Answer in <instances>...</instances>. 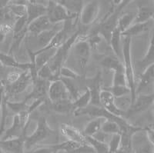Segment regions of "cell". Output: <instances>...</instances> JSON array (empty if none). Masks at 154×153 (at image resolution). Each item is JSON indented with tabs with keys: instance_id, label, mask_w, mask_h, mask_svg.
Masks as SVG:
<instances>
[{
	"instance_id": "obj_8",
	"label": "cell",
	"mask_w": 154,
	"mask_h": 153,
	"mask_svg": "<svg viewBox=\"0 0 154 153\" xmlns=\"http://www.w3.org/2000/svg\"><path fill=\"white\" fill-rule=\"evenodd\" d=\"M100 13V2L90 1L84 4L79 15V21L83 26H89L96 21Z\"/></svg>"
},
{
	"instance_id": "obj_53",
	"label": "cell",
	"mask_w": 154,
	"mask_h": 153,
	"mask_svg": "<svg viewBox=\"0 0 154 153\" xmlns=\"http://www.w3.org/2000/svg\"><path fill=\"white\" fill-rule=\"evenodd\" d=\"M153 95H154V85H153Z\"/></svg>"
},
{
	"instance_id": "obj_28",
	"label": "cell",
	"mask_w": 154,
	"mask_h": 153,
	"mask_svg": "<svg viewBox=\"0 0 154 153\" xmlns=\"http://www.w3.org/2000/svg\"><path fill=\"white\" fill-rule=\"evenodd\" d=\"M121 38H122L121 32L117 28H116L115 30L112 32L110 39H109V42L112 51H113L116 57L118 58V59H119V57H120L121 53Z\"/></svg>"
},
{
	"instance_id": "obj_12",
	"label": "cell",
	"mask_w": 154,
	"mask_h": 153,
	"mask_svg": "<svg viewBox=\"0 0 154 153\" xmlns=\"http://www.w3.org/2000/svg\"><path fill=\"white\" fill-rule=\"evenodd\" d=\"M49 2V1H48ZM40 1H28L26 6L27 26L35 19L46 16L47 13V5L41 3Z\"/></svg>"
},
{
	"instance_id": "obj_49",
	"label": "cell",
	"mask_w": 154,
	"mask_h": 153,
	"mask_svg": "<svg viewBox=\"0 0 154 153\" xmlns=\"http://www.w3.org/2000/svg\"><path fill=\"white\" fill-rule=\"evenodd\" d=\"M4 67H5V66H4L2 63H0V80H1V78H2V76L4 75V73H5Z\"/></svg>"
},
{
	"instance_id": "obj_19",
	"label": "cell",
	"mask_w": 154,
	"mask_h": 153,
	"mask_svg": "<svg viewBox=\"0 0 154 153\" xmlns=\"http://www.w3.org/2000/svg\"><path fill=\"white\" fill-rule=\"evenodd\" d=\"M34 88L33 90L32 91V92L28 96V97L25 99V101H28L29 99H44L45 96L47 95L48 89L46 86V81L42 80L38 78L34 82Z\"/></svg>"
},
{
	"instance_id": "obj_42",
	"label": "cell",
	"mask_w": 154,
	"mask_h": 153,
	"mask_svg": "<svg viewBox=\"0 0 154 153\" xmlns=\"http://www.w3.org/2000/svg\"><path fill=\"white\" fill-rule=\"evenodd\" d=\"M102 40V36L98 32L93 33L89 36H86V41L90 48H95Z\"/></svg>"
},
{
	"instance_id": "obj_52",
	"label": "cell",
	"mask_w": 154,
	"mask_h": 153,
	"mask_svg": "<svg viewBox=\"0 0 154 153\" xmlns=\"http://www.w3.org/2000/svg\"><path fill=\"white\" fill-rule=\"evenodd\" d=\"M152 21H153V23H154V16H152Z\"/></svg>"
},
{
	"instance_id": "obj_5",
	"label": "cell",
	"mask_w": 154,
	"mask_h": 153,
	"mask_svg": "<svg viewBox=\"0 0 154 153\" xmlns=\"http://www.w3.org/2000/svg\"><path fill=\"white\" fill-rule=\"evenodd\" d=\"M46 16L53 25L65 23L69 20H76L79 18L75 17L67 12L66 8L59 3L58 1H49L47 5Z\"/></svg>"
},
{
	"instance_id": "obj_11",
	"label": "cell",
	"mask_w": 154,
	"mask_h": 153,
	"mask_svg": "<svg viewBox=\"0 0 154 153\" xmlns=\"http://www.w3.org/2000/svg\"><path fill=\"white\" fill-rule=\"evenodd\" d=\"M100 101L102 107L110 112L112 115L118 117H123L126 114L121 111L115 104V98L110 92L106 89H102L100 93Z\"/></svg>"
},
{
	"instance_id": "obj_44",
	"label": "cell",
	"mask_w": 154,
	"mask_h": 153,
	"mask_svg": "<svg viewBox=\"0 0 154 153\" xmlns=\"http://www.w3.org/2000/svg\"><path fill=\"white\" fill-rule=\"evenodd\" d=\"M20 75H21V73H19V72L16 71H12L8 73V75H6V79H5L6 85L14 83L16 81L18 80V78H19Z\"/></svg>"
},
{
	"instance_id": "obj_7",
	"label": "cell",
	"mask_w": 154,
	"mask_h": 153,
	"mask_svg": "<svg viewBox=\"0 0 154 153\" xmlns=\"http://www.w3.org/2000/svg\"><path fill=\"white\" fill-rule=\"evenodd\" d=\"M154 95L153 94H138L135 99V101L130 106L125 115L127 116L136 115L137 113L143 112L153 106Z\"/></svg>"
},
{
	"instance_id": "obj_48",
	"label": "cell",
	"mask_w": 154,
	"mask_h": 153,
	"mask_svg": "<svg viewBox=\"0 0 154 153\" xmlns=\"http://www.w3.org/2000/svg\"><path fill=\"white\" fill-rule=\"evenodd\" d=\"M4 85H2V87L0 88V112L2 110V105H3V101H4Z\"/></svg>"
},
{
	"instance_id": "obj_14",
	"label": "cell",
	"mask_w": 154,
	"mask_h": 153,
	"mask_svg": "<svg viewBox=\"0 0 154 153\" xmlns=\"http://www.w3.org/2000/svg\"><path fill=\"white\" fill-rule=\"evenodd\" d=\"M26 125L22 122L19 114L15 115L13 117V121H12L11 127L5 131V134L3 136V139L2 140H6V139H15V138L24 136L25 131H26Z\"/></svg>"
},
{
	"instance_id": "obj_35",
	"label": "cell",
	"mask_w": 154,
	"mask_h": 153,
	"mask_svg": "<svg viewBox=\"0 0 154 153\" xmlns=\"http://www.w3.org/2000/svg\"><path fill=\"white\" fill-rule=\"evenodd\" d=\"M80 145L81 144H79V143L67 140V141L64 142L60 143V144L53 145V147L56 153L60 151H66V153H69L72 151H73L74 149H75L76 148H78Z\"/></svg>"
},
{
	"instance_id": "obj_13",
	"label": "cell",
	"mask_w": 154,
	"mask_h": 153,
	"mask_svg": "<svg viewBox=\"0 0 154 153\" xmlns=\"http://www.w3.org/2000/svg\"><path fill=\"white\" fill-rule=\"evenodd\" d=\"M25 139L26 136L15 139L0 140V145L3 151L6 153H25Z\"/></svg>"
},
{
	"instance_id": "obj_23",
	"label": "cell",
	"mask_w": 154,
	"mask_h": 153,
	"mask_svg": "<svg viewBox=\"0 0 154 153\" xmlns=\"http://www.w3.org/2000/svg\"><path fill=\"white\" fill-rule=\"evenodd\" d=\"M101 65L105 69L109 71H112L113 72L124 71L123 63H121L119 59L116 57H112V56L105 57L102 60Z\"/></svg>"
},
{
	"instance_id": "obj_33",
	"label": "cell",
	"mask_w": 154,
	"mask_h": 153,
	"mask_svg": "<svg viewBox=\"0 0 154 153\" xmlns=\"http://www.w3.org/2000/svg\"><path fill=\"white\" fill-rule=\"evenodd\" d=\"M63 82L65 85L67 91H68L69 94L70 99L72 100V102L75 101L77 98L80 96L79 94V87L75 85L74 82H72V79H66V78H60Z\"/></svg>"
},
{
	"instance_id": "obj_47",
	"label": "cell",
	"mask_w": 154,
	"mask_h": 153,
	"mask_svg": "<svg viewBox=\"0 0 154 153\" xmlns=\"http://www.w3.org/2000/svg\"><path fill=\"white\" fill-rule=\"evenodd\" d=\"M106 133H104L103 132H102V131H100L99 132H97L96 135H94L93 136H92V137H93L94 139H96V140H98V141H100L102 142H104L106 143L105 140H106Z\"/></svg>"
},
{
	"instance_id": "obj_10",
	"label": "cell",
	"mask_w": 154,
	"mask_h": 153,
	"mask_svg": "<svg viewBox=\"0 0 154 153\" xmlns=\"http://www.w3.org/2000/svg\"><path fill=\"white\" fill-rule=\"evenodd\" d=\"M47 95L52 103L64 99H70L68 91L60 78L50 82L48 88Z\"/></svg>"
},
{
	"instance_id": "obj_20",
	"label": "cell",
	"mask_w": 154,
	"mask_h": 153,
	"mask_svg": "<svg viewBox=\"0 0 154 153\" xmlns=\"http://www.w3.org/2000/svg\"><path fill=\"white\" fill-rule=\"evenodd\" d=\"M138 66L140 69H145L147 66L154 64V28L152 29V36L150 38L149 47L144 57L138 62Z\"/></svg>"
},
{
	"instance_id": "obj_46",
	"label": "cell",
	"mask_w": 154,
	"mask_h": 153,
	"mask_svg": "<svg viewBox=\"0 0 154 153\" xmlns=\"http://www.w3.org/2000/svg\"><path fill=\"white\" fill-rule=\"evenodd\" d=\"M146 136L148 141L154 147V129L152 128H146L145 129Z\"/></svg>"
},
{
	"instance_id": "obj_3",
	"label": "cell",
	"mask_w": 154,
	"mask_h": 153,
	"mask_svg": "<svg viewBox=\"0 0 154 153\" xmlns=\"http://www.w3.org/2000/svg\"><path fill=\"white\" fill-rule=\"evenodd\" d=\"M130 2V1H121L120 3L117 5V6H116L114 9H112L109 13V15L105 18L101 25L99 26L96 32H98L108 43L109 42V39H110L112 32L115 30L117 26V22L120 16L119 15H120L121 12L123 8Z\"/></svg>"
},
{
	"instance_id": "obj_1",
	"label": "cell",
	"mask_w": 154,
	"mask_h": 153,
	"mask_svg": "<svg viewBox=\"0 0 154 153\" xmlns=\"http://www.w3.org/2000/svg\"><path fill=\"white\" fill-rule=\"evenodd\" d=\"M122 53L123 56V67H124L125 75H126L127 86L130 89V96H131L132 103L135 101L137 97L136 89V79H135L134 66L133 64L131 54V38L130 37H124L123 42V48ZM131 103V104H132Z\"/></svg>"
},
{
	"instance_id": "obj_2",
	"label": "cell",
	"mask_w": 154,
	"mask_h": 153,
	"mask_svg": "<svg viewBox=\"0 0 154 153\" xmlns=\"http://www.w3.org/2000/svg\"><path fill=\"white\" fill-rule=\"evenodd\" d=\"M80 34L81 31L79 29L75 31L69 38V39L65 43L56 49V52L54 54V56L50 59V61L48 63L49 68L51 69V70L53 71V72L54 73L55 75L59 77V78H60L59 74H60V69L63 66V64L66 62V59L67 56H68L70 49H72Z\"/></svg>"
},
{
	"instance_id": "obj_54",
	"label": "cell",
	"mask_w": 154,
	"mask_h": 153,
	"mask_svg": "<svg viewBox=\"0 0 154 153\" xmlns=\"http://www.w3.org/2000/svg\"><path fill=\"white\" fill-rule=\"evenodd\" d=\"M153 2H154V1H153Z\"/></svg>"
},
{
	"instance_id": "obj_24",
	"label": "cell",
	"mask_w": 154,
	"mask_h": 153,
	"mask_svg": "<svg viewBox=\"0 0 154 153\" xmlns=\"http://www.w3.org/2000/svg\"><path fill=\"white\" fill-rule=\"evenodd\" d=\"M154 16V10L148 6H140L138 8L133 23H144L149 22Z\"/></svg>"
},
{
	"instance_id": "obj_36",
	"label": "cell",
	"mask_w": 154,
	"mask_h": 153,
	"mask_svg": "<svg viewBox=\"0 0 154 153\" xmlns=\"http://www.w3.org/2000/svg\"><path fill=\"white\" fill-rule=\"evenodd\" d=\"M5 106L7 108H9L12 112H14L16 115L17 114H20L23 112L26 111L28 109L29 105H27V103L26 101L23 102H9L5 101Z\"/></svg>"
},
{
	"instance_id": "obj_15",
	"label": "cell",
	"mask_w": 154,
	"mask_h": 153,
	"mask_svg": "<svg viewBox=\"0 0 154 153\" xmlns=\"http://www.w3.org/2000/svg\"><path fill=\"white\" fill-rule=\"evenodd\" d=\"M52 26H54L49 21V18L46 16H42L38 19H35L34 21L32 22L31 23L27 26V32L30 33L31 35L37 36L39 34L45 31L52 29Z\"/></svg>"
},
{
	"instance_id": "obj_21",
	"label": "cell",
	"mask_w": 154,
	"mask_h": 153,
	"mask_svg": "<svg viewBox=\"0 0 154 153\" xmlns=\"http://www.w3.org/2000/svg\"><path fill=\"white\" fill-rule=\"evenodd\" d=\"M58 2L63 5L71 16H73L79 19V15H80L82 7L84 5V3L82 1H69V0H66V1H58Z\"/></svg>"
},
{
	"instance_id": "obj_26",
	"label": "cell",
	"mask_w": 154,
	"mask_h": 153,
	"mask_svg": "<svg viewBox=\"0 0 154 153\" xmlns=\"http://www.w3.org/2000/svg\"><path fill=\"white\" fill-rule=\"evenodd\" d=\"M106 119L102 118H95L93 120L88 122L87 125L85 127L84 131L82 134L84 136H93L97 132L101 131L102 125Z\"/></svg>"
},
{
	"instance_id": "obj_45",
	"label": "cell",
	"mask_w": 154,
	"mask_h": 153,
	"mask_svg": "<svg viewBox=\"0 0 154 153\" xmlns=\"http://www.w3.org/2000/svg\"><path fill=\"white\" fill-rule=\"evenodd\" d=\"M32 153H56L55 149L53 148V145L45 146V147H41L36 149L33 150Z\"/></svg>"
},
{
	"instance_id": "obj_38",
	"label": "cell",
	"mask_w": 154,
	"mask_h": 153,
	"mask_svg": "<svg viewBox=\"0 0 154 153\" xmlns=\"http://www.w3.org/2000/svg\"><path fill=\"white\" fill-rule=\"evenodd\" d=\"M121 142V135L114 134L109 143V153H116L119 149Z\"/></svg>"
},
{
	"instance_id": "obj_51",
	"label": "cell",
	"mask_w": 154,
	"mask_h": 153,
	"mask_svg": "<svg viewBox=\"0 0 154 153\" xmlns=\"http://www.w3.org/2000/svg\"><path fill=\"white\" fill-rule=\"evenodd\" d=\"M153 106H154V103H153ZM152 129H154V122H153V124H152Z\"/></svg>"
},
{
	"instance_id": "obj_29",
	"label": "cell",
	"mask_w": 154,
	"mask_h": 153,
	"mask_svg": "<svg viewBox=\"0 0 154 153\" xmlns=\"http://www.w3.org/2000/svg\"><path fill=\"white\" fill-rule=\"evenodd\" d=\"M135 16H136V15H134L133 13H131V12L125 13V14L119 16V19H118L116 28L119 29L121 34L124 32L126 29H128L133 24Z\"/></svg>"
},
{
	"instance_id": "obj_9",
	"label": "cell",
	"mask_w": 154,
	"mask_h": 153,
	"mask_svg": "<svg viewBox=\"0 0 154 153\" xmlns=\"http://www.w3.org/2000/svg\"><path fill=\"white\" fill-rule=\"evenodd\" d=\"M31 82H32L31 73L29 71H25L21 73L18 80L14 83L5 85L4 92L9 95L20 94L26 89Z\"/></svg>"
},
{
	"instance_id": "obj_30",
	"label": "cell",
	"mask_w": 154,
	"mask_h": 153,
	"mask_svg": "<svg viewBox=\"0 0 154 153\" xmlns=\"http://www.w3.org/2000/svg\"><path fill=\"white\" fill-rule=\"evenodd\" d=\"M59 30L60 29H58L57 28L55 27V28H52L50 29L47 30V31L43 32L38 35H37V40H38V44L41 45V49L46 47L50 43L53 37L55 36V35L57 33Z\"/></svg>"
},
{
	"instance_id": "obj_41",
	"label": "cell",
	"mask_w": 154,
	"mask_h": 153,
	"mask_svg": "<svg viewBox=\"0 0 154 153\" xmlns=\"http://www.w3.org/2000/svg\"><path fill=\"white\" fill-rule=\"evenodd\" d=\"M26 29H27L26 16H23V17L18 19L16 21V23H15L14 26H12V31H13L14 35L24 31V30Z\"/></svg>"
},
{
	"instance_id": "obj_18",
	"label": "cell",
	"mask_w": 154,
	"mask_h": 153,
	"mask_svg": "<svg viewBox=\"0 0 154 153\" xmlns=\"http://www.w3.org/2000/svg\"><path fill=\"white\" fill-rule=\"evenodd\" d=\"M0 63H2L4 66L8 67H12V68L19 69L24 70L25 71H29L32 67L31 63H19L14 59L13 56L9 54H5L3 52H0Z\"/></svg>"
},
{
	"instance_id": "obj_34",
	"label": "cell",
	"mask_w": 154,
	"mask_h": 153,
	"mask_svg": "<svg viewBox=\"0 0 154 153\" xmlns=\"http://www.w3.org/2000/svg\"><path fill=\"white\" fill-rule=\"evenodd\" d=\"M101 131L107 135L120 134L121 130L119 125L116 122L110 120H105L102 125Z\"/></svg>"
},
{
	"instance_id": "obj_22",
	"label": "cell",
	"mask_w": 154,
	"mask_h": 153,
	"mask_svg": "<svg viewBox=\"0 0 154 153\" xmlns=\"http://www.w3.org/2000/svg\"><path fill=\"white\" fill-rule=\"evenodd\" d=\"M90 103H91V93L87 88L83 94L80 95L75 101L72 102L73 112L84 109L90 105Z\"/></svg>"
},
{
	"instance_id": "obj_31",
	"label": "cell",
	"mask_w": 154,
	"mask_h": 153,
	"mask_svg": "<svg viewBox=\"0 0 154 153\" xmlns=\"http://www.w3.org/2000/svg\"><path fill=\"white\" fill-rule=\"evenodd\" d=\"M86 142L92 146L96 153H109V146L106 143L96 140L92 136H85Z\"/></svg>"
},
{
	"instance_id": "obj_50",
	"label": "cell",
	"mask_w": 154,
	"mask_h": 153,
	"mask_svg": "<svg viewBox=\"0 0 154 153\" xmlns=\"http://www.w3.org/2000/svg\"><path fill=\"white\" fill-rule=\"evenodd\" d=\"M0 153H4L3 150H2V147H1V145H0Z\"/></svg>"
},
{
	"instance_id": "obj_27",
	"label": "cell",
	"mask_w": 154,
	"mask_h": 153,
	"mask_svg": "<svg viewBox=\"0 0 154 153\" xmlns=\"http://www.w3.org/2000/svg\"><path fill=\"white\" fill-rule=\"evenodd\" d=\"M52 109L54 112L60 114H67L73 112L72 101L71 99H64L52 103Z\"/></svg>"
},
{
	"instance_id": "obj_39",
	"label": "cell",
	"mask_w": 154,
	"mask_h": 153,
	"mask_svg": "<svg viewBox=\"0 0 154 153\" xmlns=\"http://www.w3.org/2000/svg\"><path fill=\"white\" fill-rule=\"evenodd\" d=\"M112 85L116 86H127L125 72H113V78H112Z\"/></svg>"
},
{
	"instance_id": "obj_37",
	"label": "cell",
	"mask_w": 154,
	"mask_h": 153,
	"mask_svg": "<svg viewBox=\"0 0 154 153\" xmlns=\"http://www.w3.org/2000/svg\"><path fill=\"white\" fill-rule=\"evenodd\" d=\"M106 89L110 92L115 99L123 97V96H127V95H130V89L128 86L112 85L109 88H106Z\"/></svg>"
},
{
	"instance_id": "obj_43",
	"label": "cell",
	"mask_w": 154,
	"mask_h": 153,
	"mask_svg": "<svg viewBox=\"0 0 154 153\" xmlns=\"http://www.w3.org/2000/svg\"><path fill=\"white\" fill-rule=\"evenodd\" d=\"M69 153H96L94 149L92 148V146L89 145L88 143L86 144H81L80 145L74 149Z\"/></svg>"
},
{
	"instance_id": "obj_6",
	"label": "cell",
	"mask_w": 154,
	"mask_h": 153,
	"mask_svg": "<svg viewBox=\"0 0 154 153\" xmlns=\"http://www.w3.org/2000/svg\"><path fill=\"white\" fill-rule=\"evenodd\" d=\"M72 49H73L75 57L78 59L80 68L82 69H85L89 62L91 52V48L86 41V36H82L80 34Z\"/></svg>"
},
{
	"instance_id": "obj_40",
	"label": "cell",
	"mask_w": 154,
	"mask_h": 153,
	"mask_svg": "<svg viewBox=\"0 0 154 153\" xmlns=\"http://www.w3.org/2000/svg\"><path fill=\"white\" fill-rule=\"evenodd\" d=\"M60 78H66V79H76L79 77V74L75 72V71L72 70L71 69L63 66L60 70Z\"/></svg>"
},
{
	"instance_id": "obj_4",
	"label": "cell",
	"mask_w": 154,
	"mask_h": 153,
	"mask_svg": "<svg viewBox=\"0 0 154 153\" xmlns=\"http://www.w3.org/2000/svg\"><path fill=\"white\" fill-rule=\"evenodd\" d=\"M53 133V130L48 125L46 118L41 117L38 119L35 130L30 136H26L25 139V150L32 149L34 146L42 142L48 136Z\"/></svg>"
},
{
	"instance_id": "obj_17",
	"label": "cell",
	"mask_w": 154,
	"mask_h": 153,
	"mask_svg": "<svg viewBox=\"0 0 154 153\" xmlns=\"http://www.w3.org/2000/svg\"><path fill=\"white\" fill-rule=\"evenodd\" d=\"M154 85V64L147 66L140 75V82L136 89L137 95L140 94L146 88Z\"/></svg>"
},
{
	"instance_id": "obj_32",
	"label": "cell",
	"mask_w": 154,
	"mask_h": 153,
	"mask_svg": "<svg viewBox=\"0 0 154 153\" xmlns=\"http://www.w3.org/2000/svg\"><path fill=\"white\" fill-rule=\"evenodd\" d=\"M37 76H38V78H40V79L45 80L46 82L49 81L50 82L60 78L53 72V71L49 68V66L48 64L43 66L42 68H40L38 70V72H37Z\"/></svg>"
},
{
	"instance_id": "obj_16",
	"label": "cell",
	"mask_w": 154,
	"mask_h": 153,
	"mask_svg": "<svg viewBox=\"0 0 154 153\" xmlns=\"http://www.w3.org/2000/svg\"><path fill=\"white\" fill-rule=\"evenodd\" d=\"M60 132L68 140L79 144H86V140L84 135L82 132L69 124H62L60 126Z\"/></svg>"
},
{
	"instance_id": "obj_25",
	"label": "cell",
	"mask_w": 154,
	"mask_h": 153,
	"mask_svg": "<svg viewBox=\"0 0 154 153\" xmlns=\"http://www.w3.org/2000/svg\"><path fill=\"white\" fill-rule=\"evenodd\" d=\"M149 26V22L144 23H133L130 28L126 29L124 32L121 34L122 37H130L136 36L145 32L148 30Z\"/></svg>"
}]
</instances>
